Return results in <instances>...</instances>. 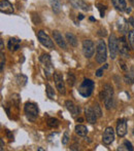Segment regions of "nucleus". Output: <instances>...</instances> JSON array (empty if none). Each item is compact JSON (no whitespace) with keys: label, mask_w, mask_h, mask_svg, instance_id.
Returning <instances> with one entry per match:
<instances>
[{"label":"nucleus","mask_w":134,"mask_h":151,"mask_svg":"<svg viewBox=\"0 0 134 151\" xmlns=\"http://www.w3.org/2000/svg\"><path fill=\"white\" fill-rule=\"evenodd\" d=\"M100 100L104 101V105H105L106 109H112V105H114V90H112V86H109V84L104 86L103 91L100 93Z\"/></svg>","instance_id":"f257e3e1"},{"label":"nucleus","mask_w":134,"mask_h":151,"mask_svg":"<svg viewBox=\"0 0 134 151\" xmlns=\"http://www.w3.org/2000/svg\"><path fill=\"white\" fill-rule=\"evenodd\" d=\"M94 86H95V83L93 80L85 78L82 83H80V88H78V93L84 98H89L92 95Z\"/></svg>","instance_id":"f03ea898"},{"label":"nucleus","mask_w":134,"mask_h":151,"mask_svg":"<svg viewBox=\"0 0 134 151\" xmlns=\"http://www.w3.org/2000/svg\"><path fill=\"white\" fill-rule=\"evenodd\" d=\"M106 57H107V52H106V44L104 40H98L96 46V56H95V60L97 63L103 64L106 61Z\"/></svg>","instance_id":"7ed1b4c3"},{"label":"nucleus","mask_w":134,"mask_h":151,"mask_svg":"<svg viewBox=\"0 0 134 151\" xmlns=\"http://www.w3.org/2000/svg\"><path fill=\"white\" fill-rule=\"evenodd\" d=\"M25 113L26 116L30 121H35L36 118L38 117V107L36 104L28 102V103L25 104Z\"/></svg>","instance_id":"20e7f679"},{"label":"nucleus","mask_w":134,"mask_h":151,"mask_svg":"<svg viewBox=\"0 0 134 151\" xmlns=\"http://www.w3.org/2000/svg\"><path fill=\"white\" fill-rule=\"evenodd\" d=\"M108 48H109L110 58L114 60L119 54V39L114 34H112L108 39Z\"/></svg>","instance_id":"39448f33"},{"label":"nucleus","mask_w":134,"mask_h":151,"mask_svg":"<svg viewBox=\"0 0 134 151\" xmlns=\"http://www.w3.org/2000/svg\"><path fill=\"white\" fill-rule=\"evenodd\" d=\"M83 52L87 59L92 58L95 52V44L92 40L86 39L83 41Z\"/></svg>","instance_id":"423d86ee"},{"label":"nucleus","mask_w":134,"mask_h":151,"mask_svg":"<svg viewBox=\"0 0 134 151\" xmlns=\"http://www.w3.org/2000/svg\"><path fill=\"white\" fill-rule=\"evenodd\" d=\"M37 38L39 40V42L43 46H46V48H54V42L50 38V36L46 33L44 31L40 30L37 32Z\"/></svg>","instance_id":"0eeeda50"},{"label":"nucleus","mask_w":134,"mask_h":151,"mask_svg":"<svg viewBox=\"0 0 134 151\" xmlns=\"http://www.w3.org/2000/svg\"><path fill=\"white\" fill-rule=\"evenodd\" d=\"M39 61L42 65L44 66V71H46V74L48 77H50V74L52 73L53 71V64H52V60H51V57L49 54H43L40 56Z\"/></svg>","instance_id":"6e6552de"},{"label":"nucleus","mask_w":134,"mask_h":151,"mask_svg":"<svg viewBox=\"0 0 134 151\" xmlns=\"http://www.w3.org/2000/svg\"><path fill=\"white\" fill-rule=\"evenodd\" d=\"M54 81H55V84H56V88L58 90L59 93L61 95H65L66 93V88H65V82H64V79H63V76L61 73L59 72H55L54 73Z\"/></svg>","instance_id":"1a4fd4ad"},{"label":"nucleus","mask_w":134,"mask_h":151,"mask_svg":"<svg viewBox=\"0 0 134 151\" xmlns=\"http://www.w3.org/2000/svg\"><path fill=\"white\" fill-rule=\"evenodd\" d=\"M114 131L112 127H108L105 129L103 133V137H102V142L105 145H109L114 142Z\"/></svg>","instance_id":"9d476101"},{"label":"nucleus","mask_w":134,"mask_h":151,"mask_svg":"<svg viewBox=\"0 0 134 151\" xmlns=\"http://www.w3.org/2000/svg\"><path fill=\"white\" fill-rule=\"evenodd\" d=\"M119 52L124 59L129 58V52H128V45H127L126 39H125L124 36L119 39Z\"/></svg>","instance_id":"9b49d317"},{"label":"nucleus","mask_w":134,"mask_h":151,"mask_svg":"<svg viewBox=\"0 0 134 151\" xmlns=\"http://www.w3.org/2000/svg\"><path fill=\"white\" fill-rule=\"evenodd\" d=\"M117 134L120 138H123L127 134V120L125 118H121L117 123Z\"/></svg>","instance_id":"f8f14e48"},{"label":"nucleus","mask_w":134,"mask_h":151,"mask_svg":"<svg viewBox=\"0 0 134 151\" xmlns=\"http://www.w3.org/2000/svg\"><path fill=\"white\" fill-rule=\"evenodd\" d=\"M0 10H1L2 14H12L14 12L12 4L9 1H7V0H2L0 2Z\"/></svg>","instance_id":"ddd939ff"},{"label":"nucleus","mask_w":134,"mask_h":151,"mask_svg":"<svg viewBox=\"0 0 134 151\" xmlns=\"http://www.w3.org/2000/svg\"><path fill=\"white\" fill-rule=\"evenodd\" d=\"M53 38H54V40L56 41V43L58 44L61 48H63V50H66L67 44H66V42H65L64 38H63L62 34H61L60 32L57 31V30L53 31Z\"/></svg>","instance_id":"4468645a"},{"label":"nucleus","mask_w":134,"mask_h":151,"mask_svg":"<svg viewBox=\"0 0 134 151\" xmlns=\"http://www.w3.org/2000/svg\"><path fill=\"white\" fill-rule=\"evenodd\" d=\"M85 116H86V118H87V121H88L89 123H91V124L96 122L97 118H98L96 114H95L92 107H87L86 109H85Z\"/></svg>","instance_id":"2eb2a0df"},{"label":"nucleus","mask_w":134,"mask_h":151,"mask_svg":"<svg viewBox=\"0 0 134 151\" xmlns=\"http://www.w3.org/2000/svg\"><path fill=\"white\" fill-rule=\"evenodd\" d=\"M70 4L73 6L74 8H78V9H82V10H89V4L87 2H85L84 0H69Z\"/></svg>","instance_id":"dca6fc26"},{"label":"nucleus","mask_w":134,"mask_h":151,"mask_svg":"<svg viewBox=\"0 0 134 151\" xmlns=\"http://www.w3.org/2000/svg\"><path fill=\"white\" fill-rule=\"evenodd\" d=\"M65 106H66V109L70 112V114L72 115V117H75L78 113H80V108L78 106L74 105V103L70 100H67L65 102Z\"/></svg>","instance_id":"f3484780"},{"label":"nucleus","mask_w":134,"mask_h":151,"mask_svg":"<svg viewBox=\"0 0 134 151\" xmlns=\"http://www.w3.org/2000/svg\"><path fill=\"white\" fill-rule=\"evenodd\" d=\"M112 5L119 12H126L127 9V4L125 0H112Z\"/></svg>","instance_id":"a211bd4d"},{"label":"nucleus","mask_w":134,"mask_h":151,"mask_svg":"<svg viewBox=\"0 0 134 151\" xmlns=\"http://www.w3.org/2000/svg\"><path fill=\"white\" fill-rule=\"evenodd\" d=\"M20 41L21 40L16 39V38H10V39L8 40V44H7L8 50H12V52L18 50L19 47H20Z\"/></svg>","instance_id":"6ab92c4d"},{"label":"nucleus","mask_w":134,"mask_h":151,"mask_svg":"<svg viewBox=\"0 0 134 151\" xmlns=\"http://www.w3.org/2000/svg\"><path fill=\"white\" fill-rule=\"evenodd\" d=\"M74 131H75V133L78 134V136H80V137H86V136L88 135V129H87V127H85L84 124H78L75 127V129H74Z\"/></svg>","instance_id":"aec40b11"},{"label":"nucleus","mask_w":134,"mask_h":151,"mask_svg":"<svg viewBox=\"0 0 134 151\" xmlns=\"http://www.w3.org/2000/svg\"><path fill=\"white\" fill-rule=\"evenodd\" d=\"M51 6H52V9L55 14H60L61 9H62V5H61L60 0H51L50 1Z\"/></svg>","instance_id":"412c9836"},{"label":"nucleus","mask_w":134,"mask_h":151,"mask_svg":"<svg viewBox=\"0 0 134 151\" xmlns=\"http://www.w3.org/2000/svg\"><path fill=\"white\" fill-rule=\"evenodd\" d=\"M65 37H66V40L68 41V43H69L71 46H73V47H76V46H78V39H76V37L72 33L67 32V33L65 34Z\"/></svg>","instance_id":"4be33fe9"},{"label":"nucleus","mask_w":134,"mask_h":151,"mask_svg":"<svg viewBox=\"0 0 134 151\" xmlns=\"http://www.w3.org/2000/svg\"><path fill=\"white\" fill-rule=\"evenodd\" d=\"M27 81H28V78H27V76L24 75V74H20V75L17 76V83L20 86H26Z\"/></svg>","instance_id":"5701e85b"},{"label":"nucleus","mask_w":134,"mask_h":151,"mask_svg":"<svg viewBox=\"0 0 134 151\" xmlns=\"http://www.w3.org/2000/svg\"><path fill=\"white\" fill-rule=\"evenodd\" d=\"M124 80L127 84H133L134 83V73L132 71L127 72L124 76Z\"/></svg>","instance_id":"b1692460"},{"label":"nucleus","mask_w":134,"mask_h":151,"mask_svg":"<svg viewBox=\"0 0 134 151\" xmlns=\"http://www.w3.org/2000/svg\"><path fill=\"white\" fill-rule=\"evenodd\" d=\"M118 150H127V151H133V146L132 144L129 141H124L123 145H121L120 147L118 148Z\"/></svg>","instance_id":"393cba45"},{"label":"nucleus","mask_w":134,"mask_h":151,"mask_svg":"<svg viewBox=\"0 0 134 151\" xmlns=\"http://www.w3.org/2000/svg\"><path fill=\"white\" fill-rule=\"evenodd\" d=\"M46 122H48L49 127H52V129H56V127H58L59 124H60V123H59V120L57 119V118H54V117H50Z\"/></svg>","instance_id":"a878e982"},{"label":"nucleus","mask_w":134,"mask_h":151,"mask_svg":"<svg viewBox=\"0 0 134 151\" xmlns=\"http://www.w3.org/2000/svg\"><path fill=\"white\" fill-rule=\"evenodd\" d=\"M67 83L69 84V86H73L74 83H75V76L71 72L67 74Z\"/></svg>","instance_id":"bb28decb"},{"label":"nucleus","mask_w":134,"mask_h":151,"mask_svg":"<svg viewBox=\"0 0 134 151\" xmlns=\"http://www.w3.org/2000/svg\"><path fill=\"white\" fill-rule=\"evenodd\" d=\"M46 95H48V97L53 100L55 98V91L53 90V88L49 83H46Z\"/></svg>","instance_id":"cd10ccee"},{"label":"nucleus","mask_w":134,"mask_h":151,"mask_svg":"<svg viewBox=\"0 0 134 151\" xmlns=\"http://www.w3.org/2000/svg\"><path fill=\"white\" fill-rule=\"evenodd\" d=\"M93 110H94L95 114L97 115V117H101L102 116V112H101V108L99 106L98 103H95L94 106H93Z\"/></svg>","instance_id":"c85d7f7f"},{"label":"nucleus","mask_w":134,"mask_h":151,"mask_svg":"<svg viewBox=\"0 0 134 151\" xmlns=\"http://www.w3.org/2000/svg\"><path fill=\"white\" fill-rule=\"evenodd\" d=\"M128 39H129V43L132 50H134V30L130 31L128 34Z\"/></svg>","instance_id":"c756f323"},{"label":"nucleus","mask_w":134,"mask_h":151,"mask_svg":"<svg viewBox=\"0 0 134 151\" xmlns=\"http://www.w3.org/2000/svg\"><path fill=\"white\" fill-rule=\"evenodd\" d=\"M97 8H98L99 12H100V17H101V18H103L104 14H105L106 6L103 5V4H101V3H98V4H97Z\"/></svg>","instance_id":"7c9ffc66"},{"label":"nucleus","mask_w":134,"mask_h":151,"mask_svg":"<svg viewBox=\"0 0 134 151\" xmlns=\"http://www.w3.org/2000/svg\"><path fill=\"white\" fill-rule=\"evenodd\" d=\"M0 71L1 72H3V70H4V64H5V58H4V54H3V52H1V54H0Z\"/></svg>","instance_id":"2f4dec72"},{"label":"nucleus","mask_w":134,"mask_h":151,"mask_svg":"<svg viewBox=\"0 0 134 151\" xmlns=\"http://www.w3.org/2000/svg\"><path fill=\"white\" fill-rule=\"evenodd\" d=\"M68 142H69V134H68V132H65L62 138V144L63 145H66Z\"/></svg>","instance_id":"473e14b6"},{"label":"nucleus","mask_w":134,"mask_h":151,"mask_svg":"<svg viewBox=\"0 0 134 151\" xmlns=\"http://www.w3.org/2000/svg\"><path fill=\"white\" fill-rule=\"evenodd\" d=\"M119 65L121 66V68H122V70H124V71H126L127 70V66H126V63H125L123 60L119 61Z\"/></svg>","instance_id":"72a5a7b5"},{"label":"nucleus","mask_w":134,"mask_h":151,"mask_svg":"<svg viewBox=\"0 0 134 151\" xmlns=\"http://www.w3.org/2000/svg\"><path fill=\"white\" fill-rule=\"evenodd\" d=\"M102 75H103V68H100V69H98L96 71V76L97 77H101Z\"/></svg>","instance_id":"f704fd0d"},{"label":"nucleus","mask_w":134,"mask_h":151,"mask_svg":"<svg viewBox=\"0 0 134 151\" xmlns=\"http://www.w3.org/2000/svg\"><path fill=\"white\" fill-rule=\"evenodd\" d=\"M70 149L71 150H78L80 149V146H78V144H74V145H72L71 147H70Z\"/></svg>","instance_id":"c9c22d12"},{"label":"nucleus","mask_w":134,"mask_h":151,"mask_svg":"<svg viewBox=\"0 0 134 151\" xmlns=\"http://www.w3.org/2000/svg\"><path fill=\"white\" fill-rule=\"evenodd\" d=\"M98 35H100V36H106V30H99V33H98Z\"/></svg>","instance_id":"e433bc0d"},{"label":"nucleus","mask_w":134,"mask_h":151,"mask_svg":"<svg viewBox=\"0 0 134 151\" xmlns=\"http://www.w3.org/2000/svg\"><path fill=\"white\" fill-rule=\"evenodd\" d=\"M0 150L1 151H3L4 150V142H3V139H0Z\"/></svg>","instance_id":"4c0bfd02"},{"label":"nucleus","mask_w":134,"mask_h":151,"mask_svg":"<svg viewBox=\"0 0 134 151\" xmlns=\"http://www.w3.org/2000/svg\"><path fill=\"white\" fill-rule=\"evenodd\" d=\"M6 134H7V137L9 138L10 141H12V140H14V136L12 135V133H10L9 131H6Z\"/></svg>","instance_id":"58836bf2"},{"label":"nucleus","mask_w":134,"mask_h":151,"mask_svg":"<svg viewBox=\"0 0 134 151\" xmlns=\"http://www.w3.org/2000/svg\"><path fill=\"white\" fill-rule=\"evenodd\" d=\"M129 23H130L131 26H132L133 28H134V18H133V17H131V18L129 19Z\"/></svg>","instance_id":"ea45409f"},{"label":"nucleus","mask_w":134,"mask_h":151,"mask_svg":"<svg viewBox=\"0 0 134 151\" xmlns=\"http://www.w3.org/2000/svg\"><path fill=\"white\" fill-rule=\"evenodd\" d=\"M78 20H83V19H84V16H83L82 14H80L78 16Z\"/></svg>","instance_id":"a19ab883"},{"label":"nucleus","mask_w":134,"mask_h":151,"mask_svg":"<svg viewBox=\"0 0 134 151\" xmlns=\"http://www.w3.org/2000/svg\"><path fill=\"white\" fill-rule=\"evenodd\" d=\"M0 46H1L0 50H1V52H2V50H3V41H2V40H0Z\"/></svg>","instance_id":"79ce46f5"},{"label":"nucleus","mask_w":134,"mask_h":151,"mask_svg":"<svg viewBox=\"0 0 134 151\" xmlns=\"http://www.w3.org/2000/svg\"><path fill=\"white\" fill-rule=\"evenodd\" d=\"M129 1H130V3L134 6V0H129Z\"/></svg>","instance_id":"37998d69"},{"label":"nucleus","mask_w":134,"mask_h":151,"mask_svg":"<svg viewBox=\"0 0 134 151\" xmlns=\"http://www.w3.org/2000/svg\"><path fill=\"white\" fill-rule=\"evenodd\" d=\"M83 120H84V119H83V118H78V121H80V122H83Z\"/></svg>","instance_id":"c03bdc74"},{"label":"nucleus","mask_w":134,"mask_h":151,"mask_svg":"<svg viewBox=\"0 0 134 151\" xmlns=\"http://www.w3.org/2000/svg\"><path fill=\"white\" fill-rule=\"evenodd\" d=\"M131 12L130 8H127V9H126V12H128V14H129V12Z\"/></svg>","instance_id":"a18cd8bd"},{"label":"nucleus","mask_w":134,"mask_h":151,"mask_svg":"<svg viewBox=\"0 0 134 151\" xmlns=\"http://www.w3.org/2000/svg\"><path fill=\"white\" fill-rule=\"evenodd\" d=\"M38 151H43V148L39 147V148H38Z\"/></svg>","instance_id":"49530a36"},{"label":"nucleus","mask_w":134,"mask_h":151,"mask_svg":"<svg viewBox=\"0 0 134 151\" xmlns=\"http://www.w3.org/2000/svg\"><path fill=\"white\" fill-rule=\"evenodd\" d=\"M133 135H134V129H133Z\"/></svg>","instance_id":"de8ad7c7"}]
</instances>
